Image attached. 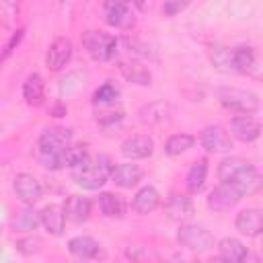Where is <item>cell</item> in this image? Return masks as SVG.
<instances>
[{"instance_id": "1", "label": "cell", "mask_w": 263, "mask_h": 263, "mask_svg": "<svg viewBox=\"0 0 263 263\" xmlns=\"http://www.w3.org/2000/svg\"><path fill=\"white\" fill-rule=\"evenodd\" d=\"M218 179L222 183L234 185L242 193V197L259 193L261 183H263L259 171L249 160H245L240 156H226L218 164Z\"/></svg>"}, {"instance_id": "2", "label": "cell", "mask_w": 263, "mask_h": 263, "mask_svg": "<svg viewBox=\"0 0 263 263\" xmlns=\"http://www.w3.org/2000/svg\"><path fill=\"white\" fill-rule=\"evenodd\" d=\"M111 171H113L111 158L105 156V154H101L97 160H90L86 166L74 168L72 171V179L82 189H99V187H103L109 181Z\"/></svg>"}, {"instance_id": "3", "label": "cell", "mask_w": 263, "mask_h": 263, "mask_svg": "<svg viewBox=\"0 0 263 263\" xmlns=\"http://www.w3.org/2000/svg\"><path fill=\"white\" fill-rule=\"evenodd\" d=\"M218 101L224 109L232 111V113H242V115H251L257 113L261 103L259 97L251 90H242V88H234V86H222L218 88Z\"/></svg>"}, {"instance_id": "4", "label": "cell", "mask_w": 263, "mask_h": 263, "mask_svg": "<svg viewBox=\"0 0 263 263\" xmlns=\"http://www.w3.org/2000/svg\"><path fill=\"white\" fill-rule=\"evenodd\" d=\"M82 47L97 62H111L117 51V39L105 31H86L82 33Z\"/></svg>"}, {"instance_id": "5", "label": "cell", "mask_w": 263, "mask_h": 263, "mask_svg": "<svg viewBox=\"0 0 263 263\" xmlns=\"http://www.w3.org/2000/svg\"><path fill=\"white\" fill-rule=\"evenodd\" d=\"M177 240L185 249L197 251V253L214 249V234L208 228L197 226V224H181L177 230Z\"/></svg>"}, {"instance_id": "6", "label": "cell", "mask_w": 263, "mask_h": 263, "mask_svg": "<svg viewBox=\"0 0 263 263\" xmlns=\"http://www.w3.org/2000/svg\"><path fill=\"white\" fill-rule=\"evenodd\" d=\"M72 138H74V134L68 127H58V125L47 127V129L41 132V136L37 140L39 154H43V156H47V154H60L68 146H72Z\"/></svg>"}, {"instance_id": "7", "label": "cell", "mask_w": 263, "mask_h": 263, "mask_svg": "<svg viewBox=\"0 0 263 263\" xmlns=\"http://www.w3.org/2000/svg\"><path fill=\"white\" fill-rule=\"evenodd\" d=\"M105 21L121 31H127L136 23V14L129 6V0H105Z\"/></svg>"}, {"instance_id": "8", "label": "cell", "mask_w": 263, "mask_h": 263, "mask_svg": "<svg viewBox=\"0 0 263 263\" xmlns=\"http://www.w3.org/2000/svg\"><path fill=\"white\" fill-rule=\"evenodd\" d=\"M242 199V193L230 185V183H220L216 189L210 191L208 195V208L214 210V212H228L232 210L238 201Z\"/></svg>"}, {"instance_id": "9", "label": "cell", "mask_w": 263, "mask_h": 263, "mask_svg": "<svg viewBox=\"0 0 263 263\" xmlns=\"http://www.w3.org/2000/svg\"><path fill=\"white\" fill-rule=\"evenodd\" d=\"M72 60V41L68 37H55L45 53V66L51 72H60Z\"/></svg>"}, {"instance_id": "10", "label": "cell", "mask_w": 263, "mask_h": 263, "mask_svg": "<svg viewBox=\"0 0 263 263\" xmlns=\"http://www.w3.org/2000/svg\"><path fill=\"white\" fill-rule=\"evenodd\" d=\"M138 117L144 125H152V127L168 125L173 121V107L166 101H152L138 111Z\"/></svg>"}, {"instance_id": "11", "label": "cell", "mask_w": 263, "mask_h": 263, "mask_svg": "<svg viewBox=\"0 0 263 263\" xmlns=\"http://www.w3.org/2000/svg\"><path fill=\"white\" fill-rule=\"evenodd\" d=\"M199 142L208 152H230L232 148V140L228 132L218 123L203 127L199 134Z\"/></svg>"}, {"instance_id": "12", "label": "cell", "mask_w": 263, "mask_h": 263, "mask_svg": "<svg viewBox=\"0 0 263 263\" xmlns=\"http://www.w3.org/2000/svg\"><path fill=\"white\" fill-rule=\"evenodd\" d=\"M14 193L18 197V201H23L25 205H33V203H37L41 199L43 189H41V183L33 175L18 173L14 177Z\"/></svg>"}, {"instance_id": "13", "label": "cell", "mask_w": 263, "mask_h": 263, "mask_svg": "<svg viewBox=\"0 0 263 263\" xmlns=\"http://www.w3.org/2000/svg\"><path fill=\"white\" fill-rule=\"evenodd\" d=\"M154 152V140L148 134H136L129 136L123 144H121V154L129 160H140V158H148Z\"/></svg>"}, {"instance_id": "14", "label": "cell", "mask_w": 263, "mask_h": 263, "mask_svg": "<svg viewBox=\"0 0 263 263\" xmlns=\"http://www.w3.org/2000/svg\"><path fill=\"white\" fill-rule=\"evenodd\" d=\"M68 251L76 257V259H84V261H97V259H105V251L101 249V245L90 238V236H74L68 242Z\"/></svg>"}, {"instance_id": "15", "label": "cell", "mask_w": 263, "mask_h": 263, "mask_svg": "<svg viewBox=\"0 0 263 263\" xmlns=\"http://www.w3.org/2000/svg\"><path fill=\"white\" fill-rule=\"evenodd\" d=\"M230 132L240 142H255L261 136V123L251 115H236L230 119Z\"/></svg>"}, {"instance_id": "16", "label": "cell", "mask_w": 263, "mask_h": 263, "mask_svg": "<svg viewBox=\"0 0 263 263\" xmlns=\"http://www.w3.org/2000/svg\"><path fill=\"white\" fill-rule=\"evenodd\" d=\"M119 72L123 74V78L132 84H138V86H148L150 80H152V72L146 64L142 62H136V60H119L117 64Z\"/></svg>"}, {"instance_id": "17", "label": "cell", "mask_w": 263, "mask_h": 263, "mask_svg": "<svg viewBox=\"0 0 263 263\" xmlns=\"http://www.w3.org/2000/svg\"><path fill=\"white\" fill-rule=\"evenodd\" d=\"M164 210H166V216H168L171 220H175V222H187V220H191L193 214H195L193 201H191L187 195H183V193H173V195L168 197Z\"/></svg>"}, {"instance_id": "18", "label": "cell", "mask_w": 263, "mask_h": 263, "mask_svg": "<svg viewBox=\"0 0 263 263\" xmlns=\"http://www.w3.org/2000/svg\"><path fill=\"white\" fill-rule=\"evenodd\" d=\"M236 230L247 236H259L263 232V212L259 208H247L236 216Z\"/></svg>"}, {"instance_id": "19", "label": "cell", "mask_w": 263, "mask_h": 263, "mask_svg": "<svg viewBox=\"0 0 263 263\" xmlns=\"http://www.w3.org/2000/svg\"><path fill=\"white\" fill-rule=\"evenodd\" d=\"M142 168L138 166V164H134V162H125V164H117V166H113V171H111V181L117 185V187H121V189H132V187H136L140 181H142Z\"/></svg>"}, {"instance_id": "20", "label": "cell", "mask_w": 263, "mask_h": 263, "mask_svg": "<svg viewBox=\"0 0 263 263\" xmlns=\"http://www.w3.org/2000/svg\"><path fill=\"white\" fill-rule=\"evenodd\" d=\"M90 199L88 197H82V195H70L64 203V214H66V220L74 222V224H82L90 218Z\"/></svg>"}, {"instance_id": "21", "label": "cell", "mask_w": 263, "mask_h": 263, "mask_svg": "<svg viewBox=\"0 0 263 263\" xmlns=\"http://www.w3.org/2000/svg\"><path fill=\"white\" fill-rule=\"evenodd\" d=\"M39 220H41V226L53 234V236H60L64 232V226H66V214H64V208L62 205H45L41 212H39Z\"/></svg>"}, {"instance_id": "22", "label": "cell", "mask_w": 263, "mask_h": 263, "mask_svg": "<svg viewBox=\"0 0 263 263\" xmlns=\"http://www.w3.org/2000/svg\"><path fill=\"white\" fill-rule=\"evenodd\" d=\"M255 62H257V53L255 47L251 45H240L230 51V72L249 74L255 68Z\"/></svg>"}, {"instance_id": "23", "label": "cell", "mask_w": 263, "mask_h": 263, "mask_svg": "<svg viewBox=\"0 0 263 263\" xmlns=\"http://www.w3.org/2000/svg\"><path fill=\"white\" fill-rule=\"evenodd\" d=\"M158 205H160V193H158L154 187H150V185L142 187V189L134 195V201H132V210H134L136 214H142V216L154 212Z\"/></svg>"}, {"instance_id": "24", "label": "cell", "mask_w": 263, "mask_h": 263, "mask_svg": "<svg viewBox=\"0 0 263 263\" xmlns=\"http://www.w3.org/2000/svg\"><path fill=\"white\" fill-rule=\"evenodd\" d=\"M218 251H220V259L228 263H240L249 257V249L238 238H232V236L222 238L218 242Z\"/></svg>"}, {"instance_id": "25", "label": "cell", "mask_w": 263, "mask_h": 263, "mask_svg": "<svg viewBox=\"0 0 263 263\" xmlns=\"http://www.w3.org/2000/svg\"><path fill=\"white\" fill-rule=\"evenodd\" d=\"M43 90H45V84H43V78L39 74H29L23 82V99L27 105L31 107H39L43 103Z\"/></svg>"}, {"instance_id": "26", "label": "cell", "mask_w": 263, "mask_h": 263, "mask_svg": "<svg viewBox=\"0 0 263 263\" xmlns=\"http://www.w3.org/2000/svg\"><path fill=\"white\" fill-rule=\"evenodd\" d=\"M99 210L103 216L107 218H121L125 214V201L121 199V195L117 193H109V191H103L99 195Z\"/></svg>"}, {"instance_id": "27", "label": "cell", "mask_w": 263, "mask_h": 263, "mask_svg": "<svg viewBox=\"0 0 263 263\" xmlns=\"http://www.w3.org/2000/svg\"><path fill=\"white\" fill-rule=\"evenodd\" d=\"M84 80H86V72L82 70H74L70 74H66L60 82H58V92L62 99H68L72 95H78L84 88Z\"/></svg>"}, {"instance_id": "28", "label": "cell", "mask_w": 263, "mask_h": 263, "mask_svg": "<svg viewBox=\"0 0 263 263\" xmlns=\"http://www.w3.org/2000/svg\"><path fill=\"white\" fill-rule=\"evenodd\" d=\"M205 177H208V160L199 158L191 164V168L187 173V191L189 193H199L205 185Z\"/></svg>"}, {"instance_id": "29", "label": "cell", "mask_w": 263, "mask_h": 263, "mask_svg": "<svg viewBox=\"0 0 263 263\" xmlns=\"http://www.w3.org/2000/svg\"><path fill=\"white\" fill-rule=\"evenodd\" d=\"M88 162H90V156H88L84 146H68L64 150V164H66V168H72V171L74 168H82Z\"/></svg>"}, {"instance_id": "30", "label": "cell", "mask_w": 263, "mask_h": 263, "mask_svg": "<svg viewBox=\"0 0 263 263\" xmlns=\"http://www.w3.org/2000/svg\"><path fill=\"white\" fill-rule=\"evenodd\" d=\"M193 144H195V138L193 136H189V134H173L166 140V144H164V152L168 156H179L185 150H189Z\"/></svg>"}, {"instance_id": "31", "label": "cell", "mask_w": 263, "mask_h": 263, "mask_svg": "<svg viewBox=\"0 0 263 263\" xmlns=\"http://www.w3.org/2000/svg\"><path fill=\"white\" fill-rule=\"evenodd\" d=\"M117 97H119V88H117L113 82H105V84H101V86L95 90L92 103H95V105H109V103H113Z\"/></svg>"}, {"instance_id": "32", "label": "cell", "mask_w": 263, "mask_h": 263, "mask_svg": "<svg viewBox=\"0 0 263 263\" xmlns=\"http://www.w3.org/2000/svg\"><path fill=\"white\" fill-rule=\"evenodd\" d=\"M41 224V220H39V214L37 212H33V210H23L21 214H18V218L14 220V228L16 230H35L37 226Z\"/></svg>"}, {"instance_id": "33", "label": "cell", "mask_w": 263, "mask_h": 263, "mask_svg": "<svg viewBox=\"0 0 263 263\" xmlns=\"http://www.w3.org/2000/svg\"><path fill=\"white\" fill-rule=\"evenodd\" d=\"M43 249V240L39 236H25V238H18L16 240V251L23 253V255H37L39 251Z\"/></svg>"}, {"instance_id": "34", "label": "cell", "mask_w": 263, "mask_h": 263, "mask_svg": "<svg viewBox=\"0 0 263 263\" xmlns=\"http://www.w3.org/2000/svg\"><path fill=\"white\" fill-rule=\"evenodd\" d=\"M212 62L218 70H224V72H230V49L226 47H214L212 51Z\"/></svg>"}, {"instance_id": "35", "label": "cell", "mask_w": 263, "mask_h": 263, "mask_svg": "<svg viewBox=\"0 0 263 263\" xmlns=\"http://www.w3.org/2000/svg\"><path fill=\"white\" fill-rule=\"evenodd\" d=\"M191 4V0H164V4H162V14L164 16H177V14H181L187 6Z\"/></svg>"}, {"instance_id": "36", "label": "cell", "mask_w": 263, "mask_h": 263, "mask_svg": "<svg viewBox=\"0 0 263 263\" xmlns=\"http://www.w3.org/2000/svg\"><path fill=\"white\" fill-rule=\"evenodd\" d=\"M23 35H25V31H23V29H18V31H16V33H14V35L4 43V47L0 49V62H4V60H6V58H8V55L18 47V43H21Z\"/></svg>"}, {"instance_id": "37", "label": "cell", "mask_w": 263, "mask_h": 263, "mask_svg": "<svg viewBox=\"0 0 263 263\" xmlns=\"http://www.w3.org/2000/svg\"><path fill=\"white\" fill-rule=\"evenodd\" d=\"M121 119H123V113H121V111H117V113L109 111V113H101V115L97 117V123H101L103 127H109V125H115V123H119Z\"/></svg>"}, {"instance_id": "38", "label": "cell", "mask_w": 263, "mask_h": 263, "mask_svg": "<svg viewBox=\"0 0 263 263\" xmlns=\"http://www.w3.org/2000/svg\"><path fill=\"white\" fill-rule=\"evenodd\" d=\"M53 113H55V117H62V115H66V107L55 105V107H53Z\"/></svg>"}, {"instance_id": "39", "label": "cell", "mask_w": 263, "mask_h": 263, "mask_svg": "<svg viewBox=\"0 0 263 263\" xmlns=\"http://www.w3.org/2000/svg\"><path fill=\"white\" fill-rule=\"evenodd\" d=\"M134 2L138 4V8H144V2H142V0H134Z\"/></svg>"}]
</instances>
